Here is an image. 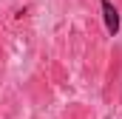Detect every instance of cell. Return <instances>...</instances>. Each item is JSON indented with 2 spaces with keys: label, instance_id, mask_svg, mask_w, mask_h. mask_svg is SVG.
<instances>
[{
  "label": "cell",
  "instance_id": "6da1fadb",
  "mask_svg": "<svg viewBox=\"0 0 122 119\" xmlns=\"http://www.w3.org/2000/svg\"><path fill=\"white\" fill-rule=\"evenodd\" d=\"M99 9H102V20H105V31H108V37H117L119 34V11H117V6L111 3V0H99Z\"/></svg>",
  "mask_w": 122,
  "mask_h": 119
}]
</instances>
